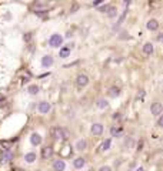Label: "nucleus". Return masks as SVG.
Masks as SVG:
<instances>
[{
    "label": "nucleus",
    "instance_id": "5",
    "mask_svg": "<svg viewBox=\"0 0 163 171\" xmlns=\"http://www.w3.org/2000/svg\"><path fill=\"white\" fill-rule=\"evenodd\" d=\"M39 111H40L42 114L49 113V111H50V103H47V101H42V103L39 104Z\"/></svg>",
    "mask_w": 163,
    "mask_h": 171
},
{
    "label": "nucleus",
    "instance_id": "10",
    "mask_svg": "<svg viewBox=\"0 0 163 171\" xmlns=\"http://www.w3.org/2000/svg\"><path fill=\"white\" fill-rule=\"evenodd\" d=\"M42 64H43V67H50L53 64V57L52 56H44L42 59Z\"/></svg>",
    "mask_w": 163,
    "mask_h": 171
},
{
    "label": "nucleus",
    "instance_id": "20",
    "mask_svg": "<svg viewBox=\"0 0 163 171\" xmlns=\"http://www.w3.org/2000/svg\"><path fill=\"white\" fill-rule=\"evenodd\" d=\"M110 144H112V141H110V138H107V140H105L103 141V144H102V150H109L110 148Z\"/></svg>",
    "mask_w": 163,
    "mask_h": 171
},
{
    "label": "nucleus",
    "instance_id": "8",
    "mask_svg": "<svg viewBox=\"0 0 163 171\" xmlns=\"http://www.w3.org/2000/svg\"><path fill=\"white\" fill-rule=\"evenodd\" d=\"M146 27L149 29V30H152V32H154V30H157L159 29V23H157V20H154V19H152V20L147 21V24H146Z\"/></svg>",
    "mask_w": 163,
    "mask_h": 171
},
{
    "label": "nucleus",
    "instance_id": "14",
    "mask_svg": "<svg viewBox=\"0 0 163 171\" xmlns=\"http://www.w3.org/2000/svg\"><path fill=\"white\" fill-rule=\"evenodd\" d=\"M107 94L110 97H117L120 94V90L117 88V87H110V90H109Z\"/></svg>",
    "mask_w": 163,
    "mask_h": 171
},
{
    "label": "nucleus",
    "instance_id": "23",
    "mask_svg": "<svg viewBox=\"0 0 163 171\" xmlns=\"http://www.w3.org/2000/svg\"><path fill=\"white\" fill-rule=\"evenodd\" d=\"M99 171H112V168H110L109 165H103V167H102Z\"/></svg>",
    "mask_w": 163,
    "mask_h": 171
},
{
    "label": "nucleus",
    "instance_id": "4",
    "mask_svg": "<svg viewBox=\"0 0 163 171\" xmlns=\"http://www.w3.org/2000/svg\"><path fill=\"white\" fill-rule=\"evenodd\" d=\"M162 110H163V107L160 103H154V104H152V107H150V111H152L153 116H160V114H162Z\"/></svg>",
    "mask_w": 163,
    "mask_h": 171
},
{
    "label": "nucleus",
    "instance_id": "25",
    "mask_svg": "<svg viewBox=\"0 0 163 171\" xmlns=\"http://www.w3.org/2000/svg\"><path fill=\"white\" fill-rule=\"evenodd\" d=\"M136 171H144V170H143V168H142V167H140V168H137V170H136Z\"/></svg>",
    "mask_w": 163,
    "mask_h": 171
},
{
    "label": "nucleus",
    "instance_id": "26",
    "mask_svg": "<svg viewBox=\"0 0 163 171\" xmlns=\"http://www.w3.org/2000/svg\"><path fill=\"white\" fill-rule=\"evenodd\" d=\"M37 171H40V170H37Z\"/></svg>",
    "mask_w": 163,
    "mask_h": 171
},
{
    "label": "nucleus",
    "instance_id": "16",
    "mask_svg": "<svg viewBox=\"0 0 163 171\" xmlns=\"http://www.w3.org/2000/svg\"><path fill=\"white\" fill-rule=\"evenodd\" d=\"M24 160L27 161V163H33V161L36 160V154H34V153H27V154L24 155Z\"/></svg>",
    "mask_w": 163,
    "mask_h": 171
},
{
    "label": "nucleus",
    "instance_id": "15",
    "mask_svg": "<svg viewBox=\"0 0 163 171\" xmlns=\"http://www.w3.org/2000/svg\"><path fill=\"white\" fill-rule=\"evenodd\" d=\"M70 54V46H65L63 49H60V57H67Z\"/></svg>",
    "mask_w": 163,
    "mask_h": 171
},
{
    "label": "nucleus",
    "instance_id": "13",
    "mask_svg": "<svg viewBox=\"0 0 163 171\" xmlns=\"http://www.w3.org/2000/svg\"><path fill=\"white\" fill-rule=\"evenodd\" d=\"M143 53L144 54H152L153 53L152 43H144V46H143Z\"/></svg>",
    "mask_w": 163,
    "mask_h": 171
},
{
    "label": "nucleus",
    "instance_id": "3",
    "mask_svg": "<svg viewBox=\"0 0 163 171\" xmlns=\"http://www.w3.org/2000/svg\"><path fill=\"white\" fill-rule=\"evenodd\" d=\"M87 83H89V77H87L86 74H80V76H77V78H76V84L79 86V87H85V86H87Z\"/></svg>",
    "mask_w": 163,
    "mask_h": 171
},
{
    "label": "nucleus",
    "instance_id": "22",
    "mask_svg": "<svg viewBox=\"0 0 163 171\" xmlns=\"http://www.w3.org/2000/svg\"><path fill=\"white\" fill-rule=\"evenodd\" d=\"M98 106L100 107V108H106V107H107V101L102 98V100H99L98 101Z\"/></svg>",
    "mask_w": 163,
    "mask_h": 171
},
{
    "label": "nucleus",
    "instance_id": "2",
    "mask_svg": "<svg viewBox=\"0 0 163 171\" xmlns=\"http://www.w3.org/2000/svg\"><path fill=\"white\" fill-rule=\"evenodd\" d=\"M62 42H63V39H62L60 34H53V36L49 39V43H50L52 47H60Z\"/></svg>",
    "mask_w": 163,
    "mask_h": 171
},
{
    "label": "nucleus",
    "instance_id": "21",
    "mask_svg": "<svg viewBox=\"0 0 163 171\" xmlns=\"http://www.w3.org/2000/svg\"><path fill=\"white\" fill-rule=\"evenodd\" d=\"M120 133H122V131H120L119 128H116V127H113L112 130H110V134H112L113 137H117V136H120Z\"/></svg>",
    "mask_w": 163,
    "mask_h": 171
},
{
    "label": "nucleus",
    "instance_id": "24",
    "mask_svg": "<svg viewBox=\"0 0 163 171\" xmlns=\"http://www.w3.org/2000/svg\"><path fill=\"white\" fill-rule=\"evenodd\" d=\"M162 124H163V118L160 117L159 120H157V126H159V127H162Z\"/></svg>",
    "mask_w": 163,
    "mask_h": 171
},
{
    "label": "nucleus",
    "instance_id": "18",
    "mask_svg": "<svg viewBox=\"0 0 163 171\" xmlns=\"http://www.w3.org/2000/svg\"><path fill=\"white\" fill-rule=\"evenodd\" d=\"M43 158H47V157H50L52 155V147H44L43 148Z\"/></svg>",
    "mask_w": 163,
    "mask_h": 171
},
{
    "label": "nucleus",
    "instance_id": "9",
    "mask_svg": "<svg viewBox=\"0 0 163 171\" xmlns=\"http://www.w3.org/2000/svg\"><path fill=\"white\" fill-rule=\"evenodd\" d=\"M30 141H32L33 146H39V144L42 143V137H40V134H37V133H33L32 136H30Z\"/></svg>",
    "mask_w": 163,
    "mask_h": 171
},
{
    "label": "nucleus",
    "instance_id": "17",
    "mask_svg": "<svg viewBox=\"0 0 163 171\" xmlns=\"http://www.w3.org/2000/svg\"><path fill=\"white\" fill-rule=\"evenodd\" d=\"M27 91H29L30 94H37V93H39V87H37L36 84H32V86H29Z\"/></svg>",
    "mask_w": 163,
    "mask_h": 171
},
{
    "label": "nucleus",
    "instance_id": "11",
    "mask_svg": "<svg viewBox=\"0 0 163 171\" xmlns=\"http://www.w3.org/2000/svg\"><path fill=\"white\" fill-rule=\"evenodd\" d=\"M11 158H13V154H11V151H9V150L3 151V154H1V161H3V163H7V161H10Z\"/></svg>",
    "mask_w": 163,
    "mask_h": 171
},
{
    "label": "nucleus",
    "instance_id": "19",
    "mask_svg": "<svg viewBox=\"0 0 163 171\" xmlns=\"http://www.w3.org/2000/svg\"><path fill=\"white\" fill-rule=\"evenodd\" d=\"M76 148L80 150V151H82V150H85L86 148V141H85V140H79V141H77V144H76Z\"/></svg>",
    "mask_w": 163,
    "mask_h": 171
},
{
    "label": "nucleus",
    "instance_id": "6",
    "mask_svg": "<svg viewBox=\"0 0 163 171\" xmlns=\"http://www.w3.org/2000/svg\"><path fill=\"white\" fill-rule=\"evenodd\" d=\"M65 167H66V164H65V161L63 160H56L54 161V164H53L54 171H63L65 170Z\"/></svg>",
    "mask_w": 163,
    "mask_h": 171
},
{
    "label": "nucleus",
    "instance_id": "1",
    "mask_svg": "<svg viewBox=\"0 0 163 171\" xmlns=\"http://www.w3.org/2000/svg\"><path fill=\"white\" fill-rule=\"evenodd\" d=\"M50 134H52V137L56 138V140L67 138V137H69V131L65 130V128H62V127H53L52 128V131H50Z\"/></svg>",
    "mask_w": 163,
    "mask_h": 171
},
{
    "label": "nucleus",
    "instance_id": "12",
    "mask_svg": "<svg viewBox=\"0 0 163 171\" xmlns=\"http://www.w3.org/2000/svg\"><path fill=\"white\" fill-rule=\"evenodd\" d=\"M73 165H75L76 168H83V165H85V158H82V157H77L76 160L73 161Z\"/></svg>",
    "mask_w": 163,
    "mask_h": 171
},
{
    "label": "nucleus",
    "instance_id": "7",
    "mask_svg": "<svg viewBox=\"0 0 163 171\" xmlns=\"http://www.w3.org/2000/svg\"><path fill=\"white\" fill-rule=\"evenodd\" d=\"M92 133H93L95 136H100V134L103 133V126L99 124V123L93 124V126H92Z\"/></svg>",
    "mask_w": 163,
    "mask_h": 171
}]
</instances>
